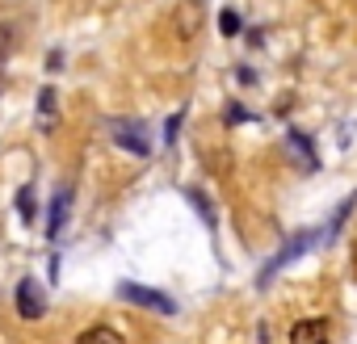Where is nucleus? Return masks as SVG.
<instances>
[{
    "label": "nucleus",
    "instance_id": "nucleus-1",
    "mask_svg": "<svg viewBox=\"0 0 357 344\" xmlns=\"http://www.w3.org/2000/svg\"><path fill=\"white\" fill-rule=\"evenodd\" d=\"M202 17H206V5H202V0H176V9L168 13L172 38L181 42V47L198 42V38H202Z\"/></svg>",
    "mask_w": 357,
    "mask_h": 344
},
{
    "label": "nucleus",
    "instance_id": "nucleus-2",
    "mask_svg": "<svg viewBox=\"0 0 357 344\" xmlns=\"http://www.w3.org/2000/svg\"><path fill=\"white\" fill-rule=\"evenodd\" d=\"M319 240H324V231H298V235H290V240L282 244V252H278V256H273V260H269V265L261 269L257 286H269V281L278 277V269H282V265H290L294 256H303V252H307L311 244H319Z\"/></svg>",
    "mask_w": 357,
    "mask_h": 344
},
{
    "label": "nucleus",
    "instance_id": "nucleus-3",
    "mask_svg": "<svg viewBox=\"0 0 357 344\" xmlns=\"http://www.w3.org/2000/svg\"><path fill=\"white\" fill-rule=\"evenodd\" d=\"M118 298H122V302H135V306H143V311H151V315H172V311H176V302H172L168 294H160V290H151V286H139V281H122V286H118Z\"/></svg>",
    "mask_w": 357,
    "mask_h": 344
},
{
    "label": "nucleus",
    "instance_id": "nucleus-4",
    "mask_svg": "<svg viewBox=\"0 0 357 344\" xmlns=\"http://www.w3.org/2000/svg\"><path fill=\"white\" fill-rule=\"evenodd\" d=\"M109 134H114V143L122 147V151H130V155H151V143H147V122H130V118H114L109 122Z\"/></svg>",
    "mask_w": 357,
    "mask_h": 344
},
{
    "label": "nucleus",
    "instance_id": "nucleus-5",
    "mask_svg": "<svg viewBox=\"0 0 357 344\" xmlns=\"http://www.w3.org/2000/svg\"><path fill=\"white\" fill-rule=\"evenodd\" d=\"M17 315L30 319V323L47 315V294H43V286H38L34 277H22V281H17Z\"/></svg>",
    "mask_w": 357,
    "mask_h": 344
},
{
    "label": "nucleus",
    "instance_id": "nucleus-6",
    "mask_svg": "<svg viewBox=\"0 0 357 344\" xmlns=\"http://www.w3.org/2000/svg\"><path fill=\"white\" fill-rule=\"evenodd\" d=\"M290 344H328V319H298L290 327Z\"/></svg>",
    "mask_w": 357,
    "mask_h": 344
},
{
    "label": "nucleus",
    "instance_id": "nucleus-7",
    "mask_svg": "<svg viewBox=\"0 0 357 344\" xmlns=\"http://www.w3.org/2000/svg\"><path fill=\"white\" fill-rule=\"evenodd\" d=\"M38 126H43V130H55V126H59V93H55L51 84L38 88Z\"/></svg>",
    "mask_w": 357,
    "mask_h": 344
},
{
    "label": "nucleus",
    "instance_id": "nucleus-8",
    "mask_svg": "<svg viewBox=\"0 0 357 344\" xmlns=\"http://www.w3.org/2000/svg\"><path fill=\"white\" fill-rule=\"evenodd\" d=\"M286 143H290V151L307 164V172H315L319 168V155H315V147H311V134H303V130H290L286 134Z\"/></svg>",
    "mask_w": 357,
    "mask_h": 344
},
{
    "label": "nucleus",
    "instance_id": "nucleus-9",
    "mask_svg": "<svg viewBox=\"0 0 357 344\" xmlns=\"http://www.w3.org/2000/svg\"><path fill=\"white\" fill-rule=\"evenodd\" d=\"M76 344H126L109 323H93V327H84L80 336H76Z\"/></svg>",
    "mask_w": 357,
    "mask_h": 344
},
{
    "label": "nucleus",
    "instance_id": "nucleus-10",
    "mask_svg": "<svg viewBox=\"0 0 357 344\" xmlns=\"http://www.w3.org/2000/svg\"><path fill=\"white\" fill-rule=\"evenodd\" d=\"M68 202H72V194H68V189H59V194H55V202H51V219H47V235H51V240H59V231H63Z\"/></svg>",
    "mask_w": 357,
    "mask_h": 344
},
{
    "label": "nucleus",
    "instance_id": "nucleus-11",
    "mask_svg": "<svg viewBox=\"0 0 357 344\" xmlns=\"http://www.w3.org/2000/svg\"><path fill=\"white\" fill-rule=\"evenodd\" d=\"M240 30H244V22H240V13H236V9L227 5V9L219 13V34H223V38H236Z\"/></svg>",
    "mask_w": 357,
    "mask_h": 344
},
{
    "label": "nucleus",
    "instance_id": "nucleus-12",
    "mask_svg": "<svg viewBox=\"0 0 357 344\" xmlns=\"http://www.w3.org/2000/svg\"><path fill=\"white\" fill-rule=\"evenodd\" d=\"M353 206H357V194H349V198H344V202H340V210H336V214H332V223H328V231H324V235H336V231H340V227H344V219H349V214H353Z\"/></svg>",
    "mask_w": 357,
    "mask_h": 344
},
{
    "label": "nucleus",
    "instance_id": "nucleus-13",
    "mask_svg": "<svg viewBox=\"0 0 357 344\" xmlns=\"http://www.w3.org/2000/svg\"><path fill=\"white\" fill-rule=\"evenodd\" d=\"M248 118H252V114H248L240 101H231V105L223 109V122H227V126H240V122H248Z\"/></svg>",
    "mask_w": 357,
    "mask_h": 344
},
{
    "label": "nucleus",
    "instance_id": "nucleus-14",
    "mask_svg": "<svg viewBox=\"0 0 357 344\" xmlns=\"http://www.w3.org/2000/svg\"><path fill=\"white\" fill-rule=\"evenodd\" d=\"M17 206H22V219H26V223H34V210H38V206H34V189H30V185L17 194Z\"/></svg>",
    "mask_w": 357,
    "mask_h": 344
},
{
    "label": "nucleus",
    "instance_id": "nucleus-15",
    "mask_svg": "<svg viewBox=\"0 0 357 344\" xmlns=\"http://www.w3.org/2000/svg\"><path fill=\"white\" fill-rule=\"evenodd\" d=\"M190 202H194V206L202 210V219L215 227V206H211V198H206V194H198V189H190Z\"/></svg>",
    "mask_w": 357,
    "mask_h": 344
},
{
    "label": "nucleus",
    "instance_id": "nucleus-16",
    "mask_svg": "<svg viewBox=\"0 0 357 344\" xmlns=\"http://www.w3.org/2000/svg\"><path fill=\"white\" fill-rule=\"evenodd\" d=\"M181 122H185V114H172V118H168V126H164V139H168V147L176 143V130H181Z\"/></svg>",
    "mask_w": 357,
    "mask_h": 344
},
{
    "label": "nucleus",
    "instance_id": "nucleus-17",
    "mask_svg": "<svg viewBox=\"0 0 357 344\" xmlns=\"http://www.w3.org/2000/svg\"><path fill=\"white\" fill-rule=\"evenodd\" d=\"M9 38H13L9 30H5V34H0V55H9Z\"/></svg>",
    "mask_w": 357,
    "mask_h": 344
},
{
    "label": "nucleus",
    "instance_id": "nucleus-18",
    "mask_svg": "<svg viewBox=\"0 0 357 344\" xmlns=\"http://www.w3.org/2000/svg\"><path fill=\"white\" fill-rule=\"evenodd\" d=\"M353 277H357V244H353Z\"/></svg>",
    "mask_w": 357,
    "mask_h": 344
}]
</instances>
